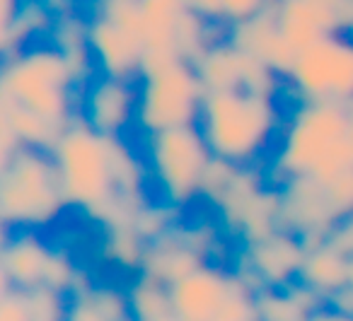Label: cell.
<instances>
[{
  "instance_id": "obj_22",
  "label": "cell",
  "mask_w": 353,
  "mask_h": 321,
  "mask_svg": "<svg viewBox=\"0 0 353 321\" xmlns=\"http://www.w3.org/2000/svg\"><path fill=\"white\" fill-rule=\"evenodd\" d=\"M0 123L10 126L12 133L20 138V143L44 147V150H54V145L65 131V126L37 116L34 112L20 107V104L8 102V99H0Z\"/></svg>"
},
{
  "instance_id": "obj_9",
  "label": "cell",
  "mask_w": 353,
  "mask_h": 321,
  "mask_svg": "<svg viewBox=\"0 0 353 321\" xmlns=\"http://www.w3.org/2000/svg\"><path fill=\"white\" fill-rule=\"evenodd\" d=\"M305 247L303 237L281 227L256 242H247L235 253L232 268L254 292L264 287H283L298 280L303 268Z\"/></svg>"
},
{
  "instance_id": "obj_6",
  "label": "cell",
  "mask_w": 353,
  "mask_h": 321,
  "mask_svg": "<svg viewBox=\"0 0 353 321\" xmlns=\"http://www.w3.org/2000/svg\"><path fill=\"white\" fill-rule=\"evenodd\" d=\"M206 97L192 61L170 51H145L138 78V133L199 123Z\"/></svg>"
},
{
  "instance_id": "obj_28",
  "label": "cell",
  "mask_w": 353,
  "mask_h": 321,
  "mask_svg": "<svg viewBox=\"0 0 353 321\" xmlns=\"http://www.w3.org/2000/svg\"><path fill=\"white\" fill-rule=\"evenodd\" d=\"M329 304L334 309L341 311L346 319H353V258H351V268H348V282L343 290H339L336 295L329 300Z\"/></svg>"
},
{
  "instance_id": "obj_15",
  "label": "cell",
  "mask_w": 353,
  "mask_h": 321,
  "mask_svg": "<svg viewBox=\"0 0 353 321\" xmlns=\"http://www.w3.org/2000/svg\"><path fill=\"white\" fill-rule=\"evenodd\" d=\"M54 247L46 244L39 229H10L3 234L0 253V278L3 290L8 287H34L44 285Z\"/></svg>"
},
{
  "instance_id": "obj_10",
  "label": "cell",
  "mask_w": 353,
  "mask_h": 321,
  "mask_svg": "<svg viewBox=\"0 0 353 321\" xmlns=\"http://www.w3.org/2000/svg\"><path fill=\"white\" fill-rule=\"evenodd\" d=\"M216 242L218 229L211 222H196L189 227L174 222L162 234L148 239L141 271L172 285L194 268L208 263V256L216 251Z\"/></svg>"
},
{
  "instance_id": "obj_19",
  "label": "cell",
  "mask_w": 353,
  "mask_h": 321,
  "mask_svg": "<svg viewBox=\"0 0 353 321\" xmlns=\"http://www.w3.org/2000/svg\"><path fill=\"white\" fill-rule=\"evenodd\" d=\"M70 321H128L133 319L126 290L114 285H88L68 295Z\"/></svg>"
},
{
  "instance_id": "obj_14",
  "label": "cell",
  "mask_w": 353,
  "mask_h": 321,
  "mask_svg": "<svg viewBox=\"0 0 353 321\" xmlns=\"http://www.w3.org/2000/svg\"><path fill=\"white\" fill-rule=\"evenodd\" d=\"M88 44L97 73L121 80L141 78L145 44L102 15L88 17Z\"/></svg>"
},
{
  "instance_id": "obj_18",
  "label": "cell",
  "mask_w": 353,
  "mask_h": 321,
  "mask_svg": "<svg viewBox=\"0 0 353 321\" xmlns=\"http://www.w3.org/2000/svg\"><path fill=\"white\" fill-rule=\"evenodd\" d=\"M348 268H351V256H346L341 249L324 239L307 249L298 280L329 302L339 290L346 287Z\"/></svg>"
},
{
  "instance_id": "obj_21",
  "label": "cell",
  "mask_w": 353,
  "mask_h": 321,
  "mask_svg": "<svg viewBox=\"0 0 353 321\" xmlns=\"http://www.w3.org/2000/svg\"><path fill=\"white\" fill-rule=\"evenodd\" d=\"M131 314L138 321H176L174 304H172L170 285L157 280L155 276L138 271L126 285Z\"/></svg>"
},
{
  "instance_id": "obj_11",
  "label": "cell",
  "mask_w": 353,
  "mask_h": 321,
  "mask_svg": "<svg viewBox=\"0 0 353 321\" xmlns=\"http://www.w3.org/2000/svg\"><path fill=\"white\" fill-rule=\"evenodd\" d=\"M196 73L203 83V90H252V92L279 97L285 78L276 73L264 61L254 59L242 51L230 39L211 44L196 59Z\"/></svg>"
},
{
  "instance_id": "obj_31",
  "label": "cell",
  "mask_w": 353,
  "mask_h": 321,
  "mask_svg": "<svg viewBox=\"0 0 353 321\" xmlns=\"http://www.w3.org/2000/svg\"><path fill=\"white\" fill-rule=\"evenodd\" d=\"M312 3H319V6H327L329 10H334V15L339 17V8L343 6V0H312ZM339 25H341V22H339ZM343 32V30H341Z\"/></svg>"
},
{
  "instance_id": "obj_4",
  "label": "cell",
  "mask_w": 353,
  "mask_h": 321,
  "mask_svg": "<svg viewBox=\"0 0 353 321\" xmlns=\"http://www.w3.org/2000/svg\"><path fill=\"white\" fill-rule=\"evenodd\" d=\"M80 87L65 54L49 37L3 59L0 99L20 104L59 126H68L78 116Z\"/></svg>"
},
{
  "instance_id": "obj_2",
  "label": "cell",
  "mask_w": 353,
  "mask_h": 321,
  "mask_svg": "<svg viewBox=\"0 0 353 321\" xmlns=\"http://www.w3.org/2000/svg\"><path fill=\"white\" fill-rule=\"evenodd\" d=\"M353 165L346 104L298 102L283 121L269 172L276 186L290 176L324 181Z\"/></svg>"
},
{
  "instance_id": "obj_17",
  "label": "cell",
  "mask_w": 353,
  "mask_h": 321,
  "mask_svg": "<svg viewBox=\"0 0 353 321\" xmlns=\"http://www.w3.org/2000/svg\"><path fill=\"white\" fill-rule=\"evenodd\" d=\"M274 12L281 34L295 54L317 44L324 37L341 32L334 10L312 0H274Z\"/></svg>"
},
{
  "instance_id": "obj_25",
  "label": "cell",
  "mask_w": 353,
  "mask_h": 321,
  "mask_svg": "<svg viewBox=\"0 0 353 321\" xmlns=\"http://www.w3.org/2000/svg\"><path fill=\"white\" fill-rule=\"evenodd\" d=\"M322 186H324V194H327L329 205H332L339 222L351 218L353 215V165L346 167V169H341L339 174L324 179Z\"/></svg>"
},
{
  "instance_id": "obj_1",
  "label": "cell",
  "mask_w": 353,
  "mask_h": 321,
  "mask_svg": "<svg viewBox=\"0 0 353 321\" xmlns=\"http://www.w3.org/2000/svg\"><path fill=\"white\" fill-rule=\"evenodd\" d=\"M70 208L102 227L133 225L145 196L148 169L123 136H104L75 116L54 145Z\"/></svg>"
},
{
  "instance_id": "obj_13",
  "label": "cell",
  "mask_w": 353,
  "mask_h": 321,
  "mask_svg": "<svg viewBox=\"0 0 353 321\" xmlns=\"http://www.w3.org/2000/svg\"><path fill=\"white\" fill-rule=\"evenodd\" d=\"M138 80L97 73L80 87L78 116L104 136H126L136 128Z\"/></svg>"
},
{
  "instance_id": "obj_26",
  "label": "cell",
  "mask_w": 353,
  "mask_h": 321,
  "mask_svg": "<svg viewBox=\"0 0 353 321\" xmlns=\"http://www.w3.org/2000/svg\"><path fill=\"white\" fill-rule=\"evenodd\" d=\"M218 3H221L223 22L225 25H235V22L247 20V17L269 8L274 0H218Z\"/></svg>"
},
{
  "instance_id": "obj_27",
  "label": "cell",
  "mask_w": 353,
  "mask_h": 321,
  "mask_svg": "<svg viewBox=\"0 0 353 321\" xmlns=\"http://www.w3.org/2000/svg\"><path fill=\"white\" fill-rule=\"evenodd\" d=\"M327 239L334 244V247L341 249L346 256L353 258V215H351V218H346V220H341V222H339L336 227L329 232Z\"/></svg>"
},
{
  "instance_id": "obj_12",
  "label": "cell",
  "mask_w": 353,
  "mask_h": 321,
  "mask_svg": "<svg viewBox=\"0 0 353 321\" xmlns=\"http://www.w3.org/2000/svg\"><path fill=\"white\" fill-rule=\"evenodd\" d=\"M242 290H252L235 273L216 263H203L170 285L176 321H221L225 304Z\"/></svg>"
},
{
  "instance_id": "obj_30",
  "label": "cell",
  "mask_w": 353,
  "mask_h": 321,
  "mask_svg": "<svg viewBox=\"0 0 353 321\" xmlns=\"http://www.w3.org/2000/svg\"><path fill=\"white\" fill-rule=\"evenodd\" d=\"M41 3H46L54 12H63L73 8V0H41Z\"/></svg>"
},
{
  "instance_id": "obj_20",
  "label": "cell",
  "mask_w": 353,
  "mask_h": 321,
  "mask_svg": "<svg viewBox=\"0 0 353 321\" xmlns=\"http://www.w3.org/2000/svg\"><path fill=\"white\" fill-rule=\"evenodd\" d=\"M189 10L187 0H141L145 51L176 54V37Z\"/></svg>"
},
{
  "instance_id": "obj_32",
  "label": "cell",
  "mask_w": 353,
  "mask_h": 321,
  "mask_svg": "<svg viewBox=\"0 0 353 321\" xmlns=\"http://www.w3.org/2000/svg\"><path fill=\"white\" fill-rule=\"evenodd\" d=\"M346 116H348V136H351V143H353V99L346 104Z\"/></svg>"
},
{
  "instance_id": "obj_24",
  "label": "cell",
  "mask_w": 353,
  "mask_h": 321,
  "mask_svg": "<svg viewBox=\"0 0 353 321\" xmlns=\"http://www.w3.org/2000/svg\"><path fill=\"white\" fill-rule=\"evenodd\" d=\"M30 321H59L68 319V295L54 290L51 285L22 287Z\"/></svg>"
},
{
  "instance_id": "obj_8",
  "label": "cell",
  "mask_w": 353,
  "mask_h": 321,
  "mask_svg": "<svg viewBox=\"0 0 353 321\" xmlns=\"http://www.w3.org/2000/svg\"><path fill=\"white\" fill-rule=\"evenodd\" d=\"M285 83L298 102L348 104L353 99V34L336 32L298 51Z\"/></svg>"
},
{
  "instance_id": "obj_3",
  "label": "cell",
  "mask_w": 353,
  "mask_h": 321,
  "mask_svg": "<svg viewBox=\"0 0 353 321\" xmlns=\"http://www.w3.org/2000/svg\"><path fill=\"white\" fill-rule=\"evenodd\" d=\"M279 97L252 90H211L201 104L199 128L211 147L213 157L254 165L279 141L285 116Z\"/></svg>"
},
{
  "instance_id": "obj_23",
  "label": "cell",
  "mask_w": 353,
  "mask_h": 321,
  "mask_svg": "<svg viewBox=\"0 0 353 321\" xmlns=\"http://www.w3.org/2000/svg\"><path fill=\"white\" fill-rule=\"evenodd\" d=\"M148 239L136 229V225H112L104 227L102 239V256L114 268L136 276L143 266Z\"/></svg>"
},
{
  "instance_id": "obj_7",
  "label": "cell",
  "mask_w": 353,
  "mask_h": 321,
  "mask_svg": "<svg viewBox=\"0 0 353 321\" xmlns=\"http://www.w3.org/2000/svg\"><path fill=\"white\" fill-rule=\"evenodd\" d=\"M141 157L157 191V200L184 210L203 196L213 152L199 123L141 133Z\"/></svg>"
},
{
  "instance_id": "obj_16",
  "label": "cell",
  "mask_w": 353,
  "mask_h": 321,
  "mask_svg": "<svg viewBox=\"0 0 353 321\" xmlns=\"http://www.w3.org/2000/svg\"><path fill=\"white\" fill-rule=\"evenodd\" d=\"M228 39L235 46H240L242 51L252 54L254 59L264 61L266 65L281 73L285 78L295 61V51L288 46V41L283 39L276 22L274 3L269 8H264L256 15L240 20L235 25H228Z\"/></svg>"
},
{
  "instance_id": "obj_29",
  "label": "cell",
  "mask_w": 353,
  "mask_h": 321,
  "mask_svg": "<svg viewBox=\"0 0 353 321\" xmlns=\"http://www.w3.org/2000/svg\"><path fill=\"white\" fill-rule=\"evenodd\" d=\"M194 10H199L201 15H206L213 22H223V12H221V3L218 0H187ZM225 25V22H223Z\"/></svg>"
},
{
  "instance_id": "obj_5",
  "label": "cell",
  "mask_w": 353,
  "mask_h": 321,
  "mask_svg": "<svg viewBox=\"0 0 353 321\" xmlns=\"http://www.w3.org/2000/svg\"><path fill=\"white\" fill-rule=\"evenodd\" d=\"M61 172L51 150L22 143L0 162V218L10 229H44L65 213Z\"/></svg>"
}]
</instances>
